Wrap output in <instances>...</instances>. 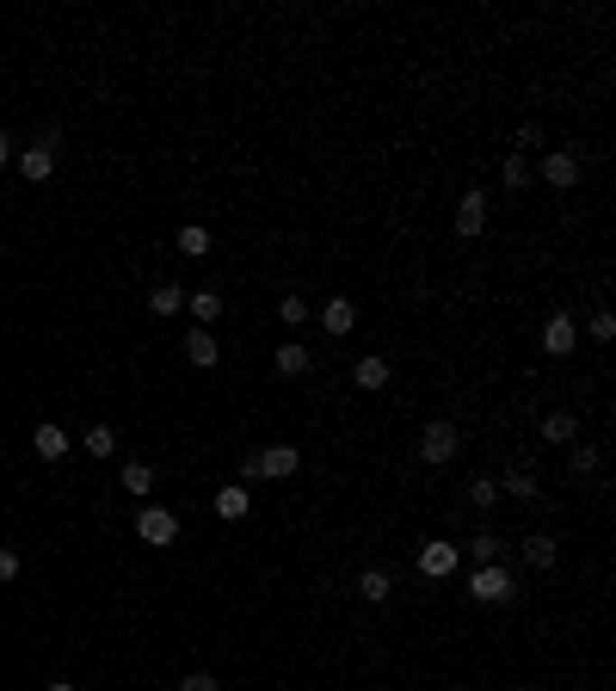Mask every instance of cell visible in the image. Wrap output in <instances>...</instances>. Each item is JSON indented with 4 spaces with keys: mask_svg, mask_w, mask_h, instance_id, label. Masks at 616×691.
Returning <instances> with one entry per match:
<instances>
[{
    "mask_svg": "<svg viewBox=\"0 0 616 691\" xmlns=\"http://www.w3.org/2000/svg\"><path fill=\"white\" fill-rule=\"evenodd\" d=\"M136 537L148 544V550H167V544H179V518H173L167 506H142L136 513Z\"/></svg>",
    "mask_w": 616,
    "mask_h": 691,
    "instance_id": "1",
    "label": "cell"
},
{
    "mask_svg": "<svg viewBox=\"0 0 616 691\" xmlns=\"http://www.w3.org/2000/svg\"><path fill=\"white\" fill-rule=\"evenodd\" d=\"M469 592H475L481 605H506L518 592V581H512V568H499V562H487V568H475V581H469Z\"/></svg>",
    "mask_w": 616,
    "mask_h": 691,
    "instance_id": "2",
    "label": "cell"
},
{
    "mask_svg": "<svg viewBox=\"0 0 616 691\" xmlns=\"http://www.w3.org/2000/svg\"><path fill=\"white\" fill-rule=\"evenodd\" d=\"M456 450H462V432H456L450 420H432L425 439H419V457H425V463H450Z\"/></svg>",
    "mask_w": 616,
    "mask_h": 691,
    "instance_id": "3",
    "label": "cell"
},
{
    "mask_svg": "<svg viewBox=\"0 0 616 691\" xmlns=\"http://www.w3.org/2000/svg\"><path fill=\"white\" fill-rule=\"evenodd\" d=\"M19 173H25L32 185H43V179L56 173V130H43V142H32V148H19Z\"/></svg>",
    "mask_w": 616,
    "mask_h": 691,
    "instance_id": "4",
    "label": "cell"
},
{
    "mask_svg": "<svg viewBox=\"0 0 616 691\" xmlns=\"http://www.w3.org/2000/svg\"><path fill=\"white\" fill-rule=\"evenodd\" d=\"M580 346V327H574V315H548L543 321V352L548 358H567Z\"/></svg>",
    "mask_w": 616,
    "mask_h": 691,
    "instance_id": "5",
    "label": "cell"
},
{
    "mask_svg": "<svg viewBox=\"0 0 616 691\" xmlns=\"http://www.w3.org/2000/svg\"><path fill=\"white\" fill-rule=\"evenodd\" d=\"M296 469H303V450L296 445H266L259 450V482H266V476L284 482V476H296Z\"/></svg>",
    "mask_w": 616,
    "mask_h": 691,
    "instance_id": "6",
    "label": "cell"
},
{
    "mask_svg": "<svg viewBox=\"0 0 616 691\" xmlns=\"http://www.w3.org/2000/svg\"><path fill=\"white\" fill-rule=\"evenodd\" d=\"M456 562H462L456 544H425V550H419V574H425V581H444V574H456Z\"/></svg>",
    "mask_w": 616,
    "mask_h": 691,
    "instance_id": "7",
    "label": "cell"
},
{
    "mask_svg": "<svg viewBox=\"0 0 616 691\" xmlns=\"http://www.w3.org/2000/svg\"><path fill=\"white\" fill-rule=\"evenodd\" d=\"M481 229H487V198H481V192H462V204H456V235L475 241Z\"/></svg>",
    "mask_w": 616,
    "mask_h": 691,
    "instance_id": "8",
    "label": "cell"
},
{
    "mask_svg": "<svg viewBox=\"0 0 616 691\" xmlns=\"http://www.w3.org/2000/svg\"><path fill=\"white\" fill-rule=\"evenodd\" d=\"M321 327H327L333 340H345V334L358 327V309H351V297H327V309H321Z\"/></svg>",
    "mask_w": 616,
    "mask_h": 691,
    "instance_id": "9",
    "label": "cell"
},
{
    "mask_svg": "<svg viewBox=\"0 0 616 691\" xmlns=\"http://www.w3.org/2000/svg\"><path fill=\"white\" fill-rule=\"evenodd\" d=\"M543 179L555 185V192H567V185L580 179V155H567V148H555V155L543 161Z\"/></svg>",
    "mask_w": 616,
    "mask_h": 691,
    "instance_id": "10",
    "label": "cell"
},
{
    "mask_svg": "<svg viewBox=\"0 0 616 691\" xmlns=\"http://www.w3.org/2000/svg\"><path fill=\"white\" fill-rule=\"evenodd\" d=\"M185 358H191L198 371H210V364L222 358V346H216V334H210V327H191V334H185Z\"/></svg>",
    "mask_w": 616,
    "mask_h": 691,
    "instance_id": "11",
    "label": "cell"
},
{
    "mask_svg": "<svg viewBox=\"0 0 616 691\" xmlns=\"http://www.w3.org/2000/svg\"><path fill=\"white\" fill-rule=\"evenodd\" d=\"M32 445H37V457H43V463H62V457H69V432L43 420V426L32 432Z\"/></svg>",
    "mask_w": 616,
    "mask_h": 691,
    "instance_id": "12",
    "label": "cell"
},
{
    "mask_svg": "<svg viewBox=\"0 0 616 691\" xmlns=\"http://www.w3.org/2000/svg\"><path fill=\"white\" fill-rule=\"evenodd\" d=\"M543 439L548 445H574L580 439V420L567 414V408H555V414H543Z\"/></svg>",
    "mask_w": 616,
    "mask_h": 691,
    "instance_id": "13",
    "label": "cell"
},
{
    "mask_svg": "<svg viewBox=\"0 0 616 691\" xmlns=\"http://www.w3.org/2000/svg\"><path fill=\"white\" fill-rule=\"evenodd\" d=\"M358 389H370V395L388 389V358H382V352H364V358H358Z\"/></svg>",
    "mask_w": 616,
    "mask_h": 691,
    "instance_id": "14",
    "label": "cell"
},
{
    "mask_svg": "<svg viewBox=\"0 0 616 691\" xmlns=\"http://www.w3.org/2000/svg\"><path fill=\"white\" fill-rule=\"evenodd\" d=\"M247 506H253V494H247L240 482L216 487V518H247Z\"/></svg>",
    "mask_w": 616,
    "mask_h": 691,
    "instance_id": "15",
    "label": "cell"
},
{
    "mask_svg": "<svg viewBox=\"0 0 616 691\" xmlns=\"http://www.w3.org/2000/svg\"><path fill=\"white\" fill-rule=\"evenodd\" d=\"M272 364L284 371V377H303L308 364H314V352H308V346H277V352H272Z\"/></svg>",
    "mask_w": 616,
    "mask_h": 691,
    "instance_id": "16",
    "label": "cell"
},
{
    "mask_svg": "<svg viewBox=\"0 0 616 691\" xmlns=\"http://www.w3.org/2000/svg\"><path fill=\"white\" fill-rule=\"evenodd\" d=\"M179 253H185V260H204V253H210V229L185 222V229H179Z\"/></svg>",
    "mask_w": 616,
    "mask_h": 691,
    "instance_id": "17",
    "label": "cell"
},
{
    "mask_svg": "<svg viewBox=\"0 0 616 691\" xmlns=\"http://www.w3.org/2000/svg\"><path fill=\"white\" fill-rule=\"evenodd\" d=\"M148 309H154V315H179V309H185V290H179V284H154Z\"/></svg>",
    "mask_w": 616,
    "mask_h": 691,
    "instance_id": "18",
    "label": "cell"
},
{
    "mask_svg": "<svg viewBox=\"0 0 616 691\" xmlns=\"http://www.w3.org/2000/svg\"><path fill=\"white\" fill-rule=\"evenodd\" d=\"M185 303H191V315H198V327H204V321H216V315H222V290H191Z\"/></svg>",
    "mask_w": 616,
    "mask_h": 691,
    "instance_id": "19",
    "label": "cell"
},
{
    "mask_svg": "<svg viewBox=\"0 0 616 691\" xmlns=\"http://www.w3.org/2000/svg\"><path fill=\"white\" fill-rule=\"evenodd\" d=\"M456 550H469V555H475V568H487V562H499V550H506V544H499L493 531H481L475 544H456Z\"/></svg>",
    "mask_w": 616,
    "mask_h": 691,
    "instance_id": "20",
    "label": "cell"
},
{
    "mask_svg": "<svg viewBox=\"0 0 616 691\" xmlns=\"http://www.w3.org/2000/svg\"><path fill=\"white\" fill-rule=\"evenodd\" d=\"M524 555H530V568H555V537H548V531H537V537H530V544H524Z\"/></svg>",
    "mask_w": 616,
    "mask_h": 691,
    "instance_id": "21",
    "label": "cell"
},
{
    "mask_svg": "<svg viewBox=\"0 0 616 691\" xmlns=\"http://www.w3.org/2000/svg\"><path fill=\"white\" fill-rule=\"evenodd\" d=\"M499 494H518V500H537L543 487H537V476H530V469H512V476L499 482Z\"/></svg>",
    "mask_w": 616,
    "mask_h": 691,
    "instance_id": "22",
    "label": "cell"
},
{
    "mask_svg": "<svg viewBox=\"0 0 616 691\" xmlns=\"http://www.w3.org/2000/svg\"><path fill=\"white\" fill-rule=\"evenodd\" d=\"M499 179H506V192H524V185H530V161H524V155H506Z\"/></svg>",
    "mask_w": 616,
    "mask_h": 691,
    "instance_id": "23",
    "label": "cell"
},
{
    "mask_svg": "<svg viewBox=\"0 0 616 691\" xmlns=\"http://www.w3.org/2000/svg\"><path fill=\"white\" fill-rule=\"evenodd\" d=\"M154 487V469L148 463H124V494H148Z\"/></svg>",
    "mask_w": 616,
    "mask_h": 691,
    "instance_id": "24",
    "label": "cell"
},
{
    "mask_svg": "<svg viewBox=\"0 0 616 691\" xmlns=\"http://www.w3.org/2000/svg\"><path fill=\"white\" fill-rule=\"evenodd\" d=\"M358 592H364V599H370V605H382V599H388V574H382V568H370V574H364V581H358Z\"/></svg>",
    "mask_w": 616,
    "mask_h": 691,
    "instance_id": "25",
    "label": "cell"
},
{
    "mask_svg": "<svg viewBox=\"0 0 616 691\" xmlns=\"http://www.w3.org/2000/svg\"><path fill=\"white\" fill-rule=\"evenodd\" d=\"M493 500H499V482H493V476H475V482H469V506H493Z\"/></svg>",
    "mask_w": 616,
    "mask_h": 691,
    "instance_id": "26",
    "label": "cell"
},
{
    "mask_svg": "<svg viewBox=\"0 0 616 691\" xmlns=\"http://www.w3.org/2000/svg\"><path fill=\"white\" fill-rule=\"evenodd\" d=\"M585 334H592L598 346H604V340H616V315H611V309H598L592 321H585Z\"/></svg>",
    "mask_w": 616,
    "mask_h": 691,
    "instance_id": "27",
    "label": "cell"
},
{
    "mask_svg": "<svg viewBox=\"0 0 616 691\" xmlns=\"http://www.w3.org/2000/svg\"><path fill=\"white\" fill-rule=\"evenodd\" d=\"M87 450H93V457H111V450H117V432H111V426H93V432H87Z\"/></svg>",
    "mask_w": 616,
    "mask_h": 691,
    "instance_id": "28",
    "label": "cell"
},
{
    "mask_svg": "<svg viewBox=\"0 0 616 691\" xmlns=\"http://www.w3.org/2000/svg\"><path fill=\"white\" fill-rule=\"evenodd\" d=\"M277 315H284V327H303V321H308V303H303V297H284V303H277Z\"/></svg>",
    "mask_w": 616,
    "mask_h": 691,
    "instance_id": "29",
    "label": "cell"
},
{
    "mask_svg": "<svg viewBox=\"0 0 616 691\" xmlns=\"http://www.w3.org/2000/svg\"><path fill=\"white\" fill-rule=\"evenodd\" d=\"M567 469H574V476H592V469H598V445H580L567 457Z\"/></svg>",
    "mask_w": 616,
    "mask_h": 691,
    "instance_id": "30",
    "label": "cell"
},
{
    "mask_svg": "<svg viewBox=\"0 0 616 691\" xmlns=\"http://www.w3.org/2000/svg\"><path fill=\"white\" fill-rule=\"evenodd\" d=\"M530 148H543V130H537V124H524V130H518V148H512V155H524V161H530Z\"/></svg>",
    "mask_w": 616,
    "mask_h": 691,
    "instance_id": "31",
    "label": "cell"
},
{
    "mask_svg": "<svg viewBox=\"0 0 616 691\" xmlns=\"http://www.w3.org/2000/svg\"><path fill=\"white\" fill-rule=\"evenodd\" d=\"M179 691H222V686H216L210 673H185V679H179Z\"/></svg>",
    "mask_w": 616,
    "mask_h": 691,
    "instance_id": "32",
    "label": "cell"
},
{
    "mask_svg": "<svg viewBox=\"0 0 616 691\" xmlns=\"http://www.w3.org/2000/svg\"><path fill=\"white\" fill-rule=\"evenodd\" d=\"M247 482H259V450H247V457H240V487Z\"/></svg>",
    "mask_w": 616,
    "mask_h": 691,
    "instance_id": "33",
    "label": "cell"
},
{
    "mask_svg": "<svg viewBox=\"0 0 616 691\" xmlns=\"http://www.w3.org/2000/svg\"><path fill=\"white\" fill-rule=\"evenodd\" d=\"M13 574H19V550H6V544H0V581H13Z\"/></svg>",
    "mask_w": 616,
    "mask_h": 691,
    "instance_id": "34",
    "label": "cell"
},
{
    "mask_svg": "<svg viewBox=\"0 0 616 691\" xmlns=\"http://www.w3.org/2000/svg\"><path fill=\"white\" fill-rule=\"evenodd\" d=\"M6 161H13V142H6V137H0V167H6Z\"/></svg>",
    "mask_w": 616,
    "mask_h": 691,
    "instance_id": "35",
    "label": "cell"
},
{
    "mask_svg": "<svg viewBox=\"0 0 616 691\" xmlns=\"http://www.w3.org/2000/svg\"><path fill=\"white\" fill-rule=\"evenodd\" d=\"M50 691H80V686H74V679H56V686H50Z\"/></svg>",
    "mask_w": 616,
    "mask_h": 691,
    "instance_id": "36",
    "label": "cell"
}]
</instances>
